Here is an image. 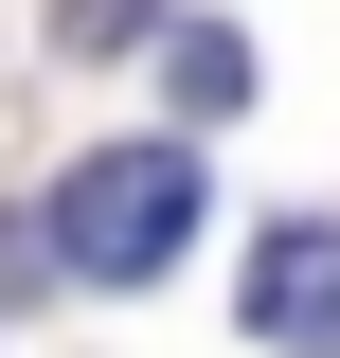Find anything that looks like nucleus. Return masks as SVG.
<instances>
[{
  "label": "nucleus",
  "instance_id": "f03ea898",
  "mask_svg": "<svg viewBox=\"0 0 340 358\" xmlns=\"http://www.w3.org/2000/svg\"><path fill=\"white\" fill-rule=\"evenodd\" d=\"M233 305H251V341H304V358H323V341H340V215H287Z\"/></svg>",
  "mask_w": 340,
  "mask_h": 358
},
{
  "label": "nucleus",
  "instance_id": "7ed1b4c3",
  "mask_svg": "<svg viewBox=\"0 0 340 358\" xmlns=\"http://www.w3.org/2000/svg\"><path fill=\"white\" fill-rule=\"evenodd\" d=\"M162 90H179V126H233V108H251V54L215 36V18H179V36H162Z\"/></svg>",
  "mask_w": 340,
  "mask_h": 358
},
{
  "label": "nucleus",
  "instance_id": "20e7f679",
  "mask_svg": "<svg viewBox=\"0 0 340 358\" xmlns=\"http://www.w3.org/2000/svg\"><path fill=\"white\" fill-rule=\"evenodd\" d=\"M36 287H72V268H54V233H0V305H36Z\"/></svg>",
  "mask_w": 340,
  "mask_h": 358
},
{
  "label": "nucleus",
  "instance_id": "f257e3e1",
  "mask_svg": "<svg viewBox=\"0 0 340 358\" xmlns=\"http://www.w3.org/2000/svg\"><path fill=\"white\" fill-rule=\"evenodd\" d=\"M197 215H215V197H197V162H179V143H90V162L72 179H54V268H72V287H162V268L179 251H197Z\"/></svg>",
  "mask_w": 340,
  "mask_h": 358
},
{
  "label": "nucleus",
  "instance_id": "39448f33",
  "mask_svg": "<svg viewBox=\"0 0 340 358\" xmlns=\"http://www.w3.org/2000/svg\"><path fill=\"white\" fill-rule=\"evenodd\" d=\"M54 36H90V54H108V36H143V0H54Z\"/></svg>",
  "mask_w": 340,
  "mask_h": 358
}]
</instances>
